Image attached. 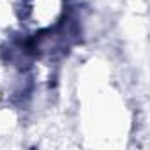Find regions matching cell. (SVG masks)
Wrapping results in <instances>:
<instances>
[{"instance_id":"1","label":"cell","mask_w":150,"mask_h":150,"mask_svg":"<svg viewBox=\"0 0 150 150\" xmlns=\"http://www.w3.org/2000/svg\"><path fill=\"white\" fill-rule=\"evenodd\" d=\"M14 13L23 28L30 34L44 35L64 25L67 0H16Z\"/></svg>"}]
</instances>
